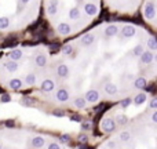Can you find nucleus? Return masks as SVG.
<instances>
[{
	"label": "nucleus",
	"instance_id": "nucleus-1",
	"mask_svg": "<svg viewBox=\"0 0 157 149\" xmlns=\"http://www.w3.org/2000/svg\"><path fill=\"white\" fill-rule=\"evenodd\" d=\"M51 57L39 46L14 48L0 57V87L9 91H50Z\"/></svg>",
	"mask_w": 157,
	"mask_h": 149
},
{
	"label": "nucleus",
	"instance_id": "nucleus-2",
	"mask_svg": "<svg viewBox=\"0 0 157 149\" xmlns=\"http://www.w3.org/2000/svg\"><path fill=\"white\" fill-rule=\"evenodd\" d=\"M44 9L48 22L58 15L61 10L67 11L62 36L84 29L98 14V0H44Z\"/></svg>",
	"mask_w": 157,
	"mask_h": 149
},
{
	"label": "nucleus",
	"instance_id": "nucleus-3",
	"mask_svg": "<svg viewBox=\"0 0 157 149\" xmlns=\"http://www.w3.org/2000/svg\"><path fill=\"white\" fill-rule=\"evenodd\" d=\"M41 0H0V33H15L39 17Z\"/></svg>",
	"mask_w": 157,
	"mask_h": 149
},
{
	"label": "nucleus",
	"instance_id": "nucleus-4",
	"mask_svg": "<svg viewBox=\"0 0 157 149\" xmlns=\"http://www.w3.org/2000/svg\"><path fill=\"white\" fill-rule=\"evenodd\" d=\"M144 15L146 22L157 28V0H146L144 7Z\"/></svg>",
	"mask_w": 157,
	"mask_h": 149
}]
</instances>
